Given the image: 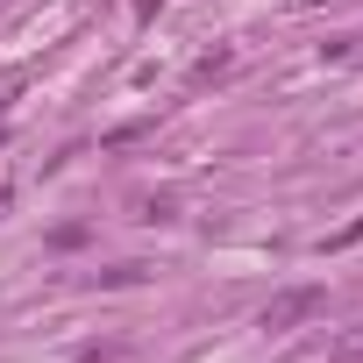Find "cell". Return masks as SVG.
I'll list each match as a JSON object with an SVG mask.
<instances>
[{
    "mask_svg": "<svg viewBox=\"0 0 363 363\" xmlns=\"http://www.w3.org/2000/svg\"><path fill=\"white\" fill-rule=\"evenodd\" d=\"M328 306V292L320 285H292V292H278V299H264V313H257V328L264 335H292V328H306L313 313Z\"/></svg>",
    "mask_w": 363,
    "mask_h": 363,
    "instance_id": "6da1fadb",
    "label": "cell"
},
{
    "mask_svg": "<svg viewBox=\"0 0 363 363\" xmlns=\"http://www.w3.org/2000/svg\"><path fill=\"white\" fill-rule=\"evenodd\" d=\"M328 363H363V328H349V335L328 349Z\"/></svg>",
    "mask_w": 363,
    "mask_h": 363,
    "instance_id": "7a4b0ae2",
    "label": "cell"
},
{
    "mask_svg": "<svg viewBox=\"0 0 363 363\" xmlns=\"http://www.w3.org/2000/svg\"><path fill=\"white\" fill-rule=\"evenodd\" d=\"M221 72H228V50H221V57H200V65H193V86H207V79H221Z\"/></svg>",
    "mask_w": 363,
    "mask_h": 363,
    "instance_id": "3957f363",
    "label": "cell"
},
{
    "mask_svg": "<svg viewBox=\"0 0 363 363\" xmlns=\"http://www.w3.org/2000/svg\"><path fill=\"white\" fill-rule=\"evenodd\" d=\"M349 242H363V214H356V221H349V228H335V235H328V242H320V250H349Z\"/></svg>",
    "mask_w": 363,
    "mask_h": 363,
    "instance_id": "277c9868",
    "label": "cell"
},
{
    "mask_svg": "<svg viewBox=\"0 0 363 363\" xmlns=\"http://www.w3.org/2000/svg\"><path fill=\"white\" fill-rule=\"evenodd\" d=\"M143 278V264H114V271H100V285H135Z\"/></svg>",
    "mask_w": 363,
    "mask_h": 363,
    "instance_id": "5b68a950",
    "label": "cell"
},
{
    "mask_svg": "<svg viewBox=\"0 0 363 363\" xmlns=\"http://www.w3.org/2000/svg\"><path fill=\"white\" fill-rule=\"evenodd\" d=\"M157 8H164V0H135V15H143V22H150V15H157Z\"/></svg>",
    "mask_w": 363,
    "mask_h": 363,
    "instance_id": "8992f818",
    "label": "cell"
}]
</instances>
